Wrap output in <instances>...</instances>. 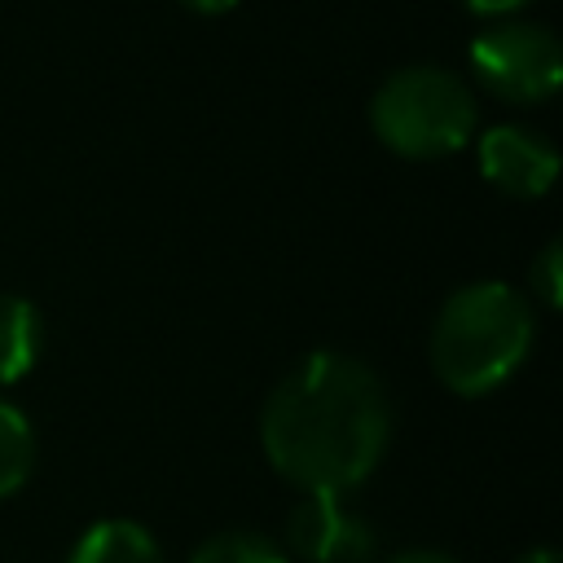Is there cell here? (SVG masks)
I'll use <instances>...</instances> for the list:
<instances>
[{
	"instance_id": "cell-1",
	"label": "cell",
	"mask_w": 563,
	"mask_h": 563,
	"mask_svg": "<svg viewBox=\"0 0 563 563\" xmlns=\"http://www.w3.org/2000/svg\"><path fill=\"white\" fill-rule=\"evenodd\" d=\"M391 405L378 374L343 352H308L282 374L260 413V440L277 475L303 493H347L383 457Z\"/></svg>"
},
{
	"instance_id": "cell-2",
	"label": "cell",
	"mask_w": 563,
	"mask_h": 563,
	"mask_svg": "<svg viewBox=\"0 0 563 563\" xmlns=\"http://www.w3.org/2000/svg\"><path fill=\"white\" fill-rule=\"evenodd\" d=\"M532 347V308L506 282H471L453 290L431 325V365L457 396L501 387Z\"/></svg>"
},
{
	"instance_id": "cell-3",
	"label": "cell",
	"mask_w": 563,
	"mask_h": 563,
	"mask_svg": "<svg viewBox=\"0 0 563 563\" xmlns=\"http://www.w3.org/2000/svg\"><path fill=\"white\" fill-rule=\"evenodd\" d=\"M378 141L405 158H440L471 141L475 97L444 66H400L369 101Z\"/></svg>"
},
{
	"instance_id": "cell-4",
	"label": "cell",
	"mask_w": 563,
	"mask_h": 563,
	"mask_svg": "<svg viewBox=\"0 0 563 563\" xmlns=\"http://www.w3.org/2000/svg\"><path fill=\"white\" fill-rule=\"evenodd\" d=\"M471 70L510 101H541L563 79V48L541 22H493L471 40Z\"/></svg>"
},
{
	"instance_id": "cell-5",
	"label": "cell",
	"mask_w": 563,
	"mask_h": 563,
	"mask_svg": "<svg viewBox=\"0 0 563 563\" xmlns=\"http://www.w3.org/2000/svg\"><path fill=\"white\" fill-rule=\"evenodd\" d=\"M286 545L303 563H365L374 554V532L339 493H303L286 519Z\"/></svg>"
},
{
	"instance_id": "cell-6",
	"label": "cell",
	"mask_w": 563,
	"mask_h": 563,
	"mask_svg": "<svg viewBox=\"0 0 563 563\" xmlns=\"http://www.w3.org/2000/svg\"><path fill=\"white\" fill-rule=\"evenodd\" d=\"M479 167L497 189L537 198L559 176V150L528 123H497L479 136Z\"/></svg>"
},
{
	"instance_id": "cell-7",
	"label": "cell",
	"mask_w": 563,
	"mask_h": 563,
	"mask_svg": "<svg viewBox=\"0 0 563 563\" xmlns=\"http://www.w3.org/2000/svg\"><path fill=\"white\" fill-rule=\"evenodd\" d=\"M44 347V317L22 295H0V383H18Z\"/></svg>"
},
{
	"instance_id": "cell-8",
	"label": "cell",
	"mask_w": 563,
	"mask_h": 563,
	"mask_svg": "<svg viewBox=\"0 0 563 563\" xmlns=\"http://www.w3.org/2000/svg\"><path fill=\"white\" fill-rule=\"evenodd\" d=\"M70 563H163V554H158L154 537L141 523L106 519V523H92L79 537Z\"/></svg>"
},
{
	"instance_id": "cell-9",
	"label": "cell",
	"mask_w": 563,
	"mask_h": 563,
	"mask_svg": "<svg viewBox=\"0 0 563 563\" xmlns=\"http://www.w3.org/2000/svg\"><path fill=\"white\" fill-rule=\"evenodd\" d=\"M35 466V435L18 405L0 400V497L18 493Z\"/></svg>"
},
{
	"instance_id": "cell-10",
	"label": "cell",
	"mask_w": 563,
	"mask_h": 563,
	"mask_svg": "<svg viewBox=\"0 0 563 563\" xmlns=\"http://www.w3.org/2000/svg\"><path fill=\"white\" fill-rule=\"evenodd\" d=\"M189 563H286V554L264 532H220L202 541Z\"/></svg>"
},
{
	"instance_id": "cell-11",
	"label": "cell",
	"mask_w": 563,
	"mask_h": 563,
	"mask_svg": "<svg viewBox=\"0 0 563 563\" xmlns=\"http://www.w3.org/2000/svg\"><path fill=\"white\" fill-rule=\"evenodd\" d=\"M528 286L545 308H559V299H563V251H559V242H545L541 255L528 264Z\"/></svg>"
},
{
	"instance_id": "cell-12",
	"label": "cell",
	"mask_w": 563,
	"mask_h": 563,
	"mask_svg": "<svg viewBox=\"0 0 563 563\" xmlns=\"http://www.w3.org/2000/svg\"><path fill=\"white\" fill-rule=\"evenodd\" d=\"M391 563H453V559H444V554H435V550H405V554H396Z\"/></svg>"
},
{
	"instance_id": "cell-13",
	"label": "cell",
	"mask_w": 563,
	"mask_h": 563,
	"mask_svg": "<svg viewBox=\"0 0 563 563\" xmlns=\"http://www.w3.org/2000/svg\"><path fill=\"white\" fill-rule=\"evenodd\" d=\"M475 13H510V9H519L523 0H466Z\"/></svg>"
},
{
	"instance_id": "cell-14",
	"label": "cell",
	"mask_w": 563,
	"mask_h": 563,
	"mask_svg": "<svg viewBox=\"0 0 563 563\" xmlns=\"http://www.w3.org/2000/svg\"><path fill=\"white\" fill-rule=\"evenodd\" d=\"M185 9H194V13H224V9H233L238 0H180Z\"/></svg>"
},
{
	"instance_id": "cell-15",
	"label": "cell",
	"mask_w": 563,
	"mask_h": 563,
	"mask_svg": "<svg viewBox=\"0 0 563 563\" xmlns=\"http://www.w3.org/2000/svg\"><path fill=\"white\" fill-rule=\"evenodd\" d=\"M515 563H559V559H554V550H545V545H541V550H528V554H519Z\"/></svg>"
}]
</instances>
